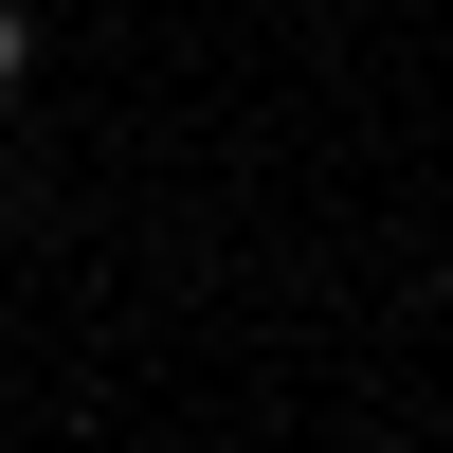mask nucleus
Instances as JSON below:
<instances>
[{
    "mask_svg": "<svg viewBox=\"0 0 453 453\" xmlns=\"http://www.w3.org/2000/svg\"><path fill=\"white\" fill-rule=\"evenodd\" d=\"M0 91H36V0H0Z\"/></svg>",
    "mask_w": 453,
    "mask_h": 453,
    "instance_id": "1",
    "label": "nucleus"
}]
</instances>
